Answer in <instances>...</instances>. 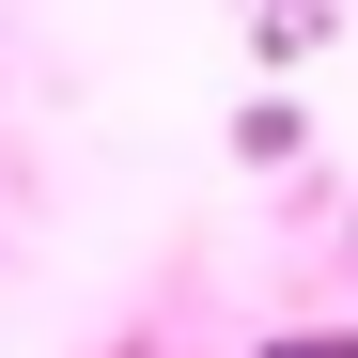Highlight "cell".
Returning a JSON list of instances; mask_svg holds the SVG:
<instances>
[{
  "label": "cell",
  "mask_w": 358,
  "mask_h": 358,
  "mask_svg": "<svg viewBox=\"0 0 358 358\" xmlns=\"http://www.w3.org/2000/svg\"><path fill=\"white\" fill-rule=\"evenodd\" d=\"M296 141H312V125H296V109H280V94H250V109H234V156H250V171H280Z\"/></svg>",
  "instance_id": "6da1fadb"
},
{
  "label": "cell",
  "mask_w": 358,
  "mask_h": 358,
  "mask_svg": "<svg viewBox=\"0 0 358 358\" xmlns=\"http://www.w3.org/2000/svg\"><path fill=\"white\" fill-rule=\"evenodd\" d=\"M265 358H358V327H280Z\"/></svg>",
  "instance_id": "7a4b0ae2"
}]
</instances>
